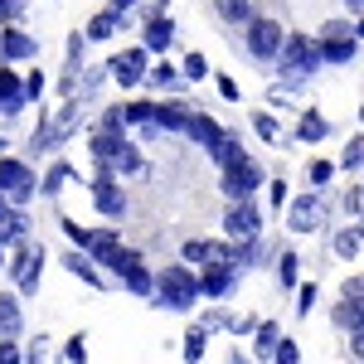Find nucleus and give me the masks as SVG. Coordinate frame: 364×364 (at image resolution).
<instances>
[{
	"label": "nucleus",
	"mask_w": 364,
	"mask_h": 364,
	"mask_svg": "<svg viewBox=\"0 0 364 364\" xmlns=\"http://www.w3.org/2000/svg\"><path fill=\"white\" fill-rule=\"evenodd\" d=\"M204 296V287H199V277L190 272V267H166L161 277H156V306H166V311H190Z\"/></svg>",
	"instance_id": "obj_1"
},
{
	"label": "nucleus",
	"mask_w": 364,
	"mask_h": 364,
	"mask_svg": "<svg viewBox=\"0 0 364 364\" xmlns=\"http://www.w3.org/2000/svg\"><path fill=\"white\" fill-rule=\"evenodd\" d=\"M321 63H326L321 44H311L306 34H287V44H282V58H277V68H282V78H287V83H301V78H311Z\"/></svg>",
	"instance_id": "obj_2"
},
{
	"label": "nucleus",
	"mask_w": 364,
	"mask_h": 364,
	"mask_svg": "<svg viewBox=\"0 0 364 364\" xmlns=\"http://www.w3.org/2000/svg\"><path fill=\"white\" fill-rule=\"evenodd\" d=\"M282 44H287V34H282L277 20H262V15L248 20V54L257 58V63H277Z\"/></svg>",
	"instance_id": "obj_3"
},
{
	"label": "nucleus",
	"mask_w": 364,
	"mask_h": 364,
	"mask_svg": "<svg viewBox=\"0 0 364 364\" xmlns=\"http://www.w3.org/2000/svg\"><path fill=\"white\" fill-rule=\"evenodd\" d=\"M112 175H117L112 166H97V180H92V204H97L102 219H122V214H127V199H122Z\"/></svg>",
	"instance_id": "obj_4"
},
{
	"label": "nucleus",
	"mask_w": 364,
	"mask_h": 364,
	"mask_svg": "<svg viewBox=\"0 0 364 364\" xmlns=\"http://www.w3.org/2000/svg\"><path fill=\"white\" fill-rule=\"evenodd\" d=\"M262 180H267V175H262V170H257L248 156H243V161L224 166V195H228V199H252Z\"/></svg>",
	"instance_id": "obj_5"
},
{
	"label": "nucleus",
	"mask_w": 364,
	"mask_h": 364,
	"mask_svg": "<svg viewBox=\"0 0 364 364\" xmlns=\"http://www.w3.org/2000/svg\"><path fill=\"white\" fill-rule=\"evenodd\" d=\"M39 267H44L39 243H20V252L10 257V272H15V282H20V296H34V287H39Z\"/></svg>",
	"instance_id": "obj_6"
},
{
	"label": "nucleus",
	"mask_w": 364,
	"mask_h": 364,
	"mask_svg": "<svg viewBox=\"0 0 364 364\" xmlns=\"http://www.w3.org/2000/svg\"><path fill=\"white\" fill-rule=\"evenodd\" d=\"M0 190L15 199V204H25L34 195V170L25 161H10V156H0Z\"/></svg>",
	"instance_id": "obj_7"
},
{
	"label": "nucleus",
	"mask_w": 364,
	"mask_h": 364,
	"mask_svg": "<svg viewBox=\"0 0 364 364\" xmlns=\"http://www.w3.org/2000/svg\"><path fill=\"white\" fill-rule=\"evenodd\" d=\"M146 63H151V49H146V44H141V49H127V54L112 58V78L122 87H136V83L151 78V68H146Z\"/></svg>",
	"instance_id": "obj_8"
},
{
	"label": "nucleus",
	"mask_w": 364,
	"mask_h": 364,
	"mask_svg": "<svg viewBox=\"0 0 364 364\" xmlns=\"http://www.w3.org/2000/svg\"><path fill=\"white\" fill-rule=\"evenodd\" d=\"M228 238H257V228H262V214H257V204L252 199H233V209H228Z\"/></svg>",
	"instance_id": "obj_9"
},
{
	"label": "nucleus",
	"mask_w": 364,
	"mask_h": 364,
	"mask_svg": "<svg viewBox=\"0 0 364 364\" xmlns=\"http://www.w3.org/2000/svg\"><path fill=\"white\" fill-rule=\"evenodd\" d=\"M132 151V141L122 136V132H107V127H97L92 132V156H97V166H112L117 170V161Z\"/></svg>",
	"instance_id": "obj_10"
},
{
	"label": "nucleus",
	"mask_w": 364,
	"mask_h": 364,
	"mask_svg": "<svg viewBox=\"0 0 364 364\" xmlns=\"http://www.w3.org/2000/svg\"><path fill=\"white\" fill-rule=\"evenodd\" d=\"M141 44H146L151 54H166L170 44H175V25H170L166 15H146V25H141Z\"/></svg>",
	"instance_id": "obj_11"
},
{
	"label": "nucleus",
	"mask_w": 364,
	"mask_h": 364,
	"mask_svg": "<svg viewBox=\"0 0 364 364\" xmlns=\"http://www.w3.org/2000/svg\"><path fill=\"white\" fill-rule=\"evenodd\" d=\"M287 224H291V233H311V228H321V199H291L287 204Z\"/></svg>",
	"instance_id": "obj_12"
},
{
	"label": "nucleus",
	"mask_w": 364,
	"mask_h": 364,
	"mask_svg": "<svg viewBox=\"0 0 364 364\" xmlns=\"http://www.w3.org/2000/svg\"><path fill=\"white\" fill-rule=\"evenodd\" d=\"M336 326H340V331L364 326V287H360V282L350 287V296H340V301H336Z\"/></svg>",
	"instance_id": "obj_13"
},
{
	"label": "nucleus",
	"mask_w": 364,
	"mask_h": 364,
	"mask_svg": "<svg viewBox=\"0 0 364 364\" xmlns=\"http://www.w3.org/2000/svg\"><path fill=\"white\" fill-rule=\"evenodd\" d=\"M233 272H238V267H228V262H209V267H204V277H199V287H204V296H228V291H233Z\"/></svg>",
	"instance_id": "obj_14"
},
{
	"label": "nucleus",
	"mask_w": 364,
	"mask_h": 364,
	"mask_svg": "<svg viewBox=\"0 0 364 364\" xmlns=\"http://www.w3.org/2000/svg\"><path fill=\"white\" fill-rule=\"evenodd\" d=\"M25 97H29V87L20 83V78H15V73H10V68H0V112H20V107H25Z\"/></svg>",
	"instance_id": "obj_15"
},
{
	"label": "nucleus",
	"mask_w": 364,
	"mask_h": 364,
	"mask_svg": "<svg viewBox=\"0 0 364 364\" xmlns=\"http://www.w3.org/2000/svg\"><path fill=\"white\" fill-rule=\"evenodd\" d=\"M355 49H360V34H336V39H321L326 63H350V58H355Z\"/></svg>",
	"instance_id": "obj_16"
},
{
	"label": "nucleus",
	"mask_w": 364,
	"mask_h": 364,
	"mask_svg": "<svg viewBox=\"0 0 364 364\" xmlns=\"http://www.w3.org/2000/svg\"><path fill=\"white\" fill-rule=\"evenodd\" d=\"M190 107L185 102H161L156 107V122H161V132H190Z\"/></svg>",
	"instance_id": "obj_17"
},
{
	"label": "nucleus",
	"mask_w": 364,
	"mask_h": 364,
	"mask_svg": "<svg viewBox=\"0 0 364 364\" xmlns=\"http://www.w3.org/2000/svg\"><path fill=\"white\" fill-rule=\"evenodd\" d=\"M185 136L190 141H199V146H209V151H214V146H219V141H224V127H219V122H209V117H190V132H185Z\"/></svg>",
	"instance_id": "obj_18"
},
{
	"label": "nucleus",
	"mask_w": 364,
	"mask_h": 364,
	"mask_svg": "<svg viewBox=\"0 0 364 364\" xmlns=\"http://www.w3.org/2000/svg\"><path fill=\"white\" fill-rule=\"evenodd\" d=\"M0 54L5 58H34V39H29L25 29H5L0 34Z\"/></svg>",
	"instance_id": "obj_19"
},
{
	"label": "nucleus",
	"mask_w": 364,
	"mask_h": 364,
	"mask_svg": "<svg viewBox=\"0 0 364 364\" xmlns=\"http://www.w3.org/2000/svg\"><path fill=\"white\" fill-rule=\"evenodd\" d=\"M122 15H127V10H117V5L97 10V15H92V25H87V39H107L112 29H122Z\"/></svg>",
	"instance_id": "obj_20"
},
{
	"label": "nucleus",
	"mask_w": 364,
	"mask_h": 364,
	"mask_svg": "<svg viewBox=\"0 0 364 364\" xmlns=\"http://www.w3.org/2000/svg\"><path fill=\"white\" fill-rule=\"evenodd\" d=\"M117 248H122V243H117V233H112V228H92V233H87V252H92L97 262H107V257H112Z\"/></svg>",
	"instance_id": "obj_21"
},
{
	"label": "nucleus",
	"mask_w": 364,
	"mask_h": 364,
	"mask_svg": "<svg viewBox=\"0 0 364 364\" xmlns=\"http://www.w3.org/2000/svg\"><path fill=\"white\" fill-rule=\"evenodd\" d=\"M20 336V301L15 296H0V340Z\"/></svg>",
	"instance_id": "obj_22"
},
{
	"label": "nucleus",
	"mask_w": 364,
	"mask_h": 364,
	"mask_svg": "<svg viewBox=\"0 0 364 364\" xmlns=\"http://www.w3.org/2000/svg\"><path fill=\"white\" fill-rule=\"evenodd\" d=\"M63 267H68L73 277H83L87 287H102V272L92 267V257H83V252H68V257H63Z\"/></svg>",
	"instance_id": "obj_23"
},
{
	"label": "nucleus",
	"mask_w": 364,
	"mask_h": 364,
	"mask_svg": "<svg viewBox=\"0 0 364 364\" xmlns=\"http://www.w3.org/2000/svg\"><path fill=\"white\" fill-rule=\"evenodd\" d=\"M214 10L224 15L228 25H248L252 20V0H214Z\"/></svg>",
	"instance_id": "obj_24"
},
{
	"label": "nucleus",
	"mask_w": 364,
	"mask_h": 364,
	"mask_svg": "<svg viewBox=\"0 0 364 364\" xmlns=\"http://www.w3.org/2000/svg\"><path fill=\"white\" fill-rule=\"evenodd\" d=\"M282 345V331L267 321V326H257V336H252V350H257V360H267V355H277Z\"/></svg>",
	"instance_id": "obj_25"
},
{
	"label": "nucleus",
	"mask_w": 364,
	"mask_h": 364,
	"mask_svg": "<svg viewBox=\"0 0 364 364\" xmlns=\"http://www.w3.org/2000/svg\"><path fill=\"white\" fill-rule=\"evenodd\" d=\"M185 257L199 262V267H209V262H219V243H209V238H190V243H185Z\"/></svg>",
	"instance_id": "obj_26"
},
{
	"label": "nucleus",
	"mask_w": 364,
	"mask_h": 364,
	"mask_svg": "<svg viewBox=\"0 0 364 364\" xmlns=\"http://www.w3.org/2000/svg\"><path fill=\"white\" fill-rule=\"evenodd\" d=\"M127 287H132V291H136V296H146V301H151V296H156V277H151V272H146V262H136V267H132V272H127Z\"/></svg>",
	"instance_id": "obj_27"
},
{
	"label": "nucleus",
	"mask_w": 364,
	"mask_h": 364,
	"mask_svg": "<svg viewBox=\"0 0 364 364\" xmlns=\"http://www.w3.org/2000/svg\"><path fill=\"white\" fill-rule=\"evenodd\" d=\"M68 180H78V175H73V166H63V161H58V166L49 170L44 180H39V190H44V195H58V190H63Z\"/></svg>",
	"instance_id": "obj_28"
},
{
	"label": "nucleus",
	"mask_w": 364,
	"mask_h": 364,
	"mask_svg": "<svg viewBox=\"0 0 364 364\" xmlns=\"http://www.w3.org/2000/svg\"><path fill=\"white\" fill-rule=\"evenodd\" d=\"M136 262H141V252H132V248H117L112 257L102 262V267H107V272H117V277H127V272H132Z\"/></svg>",
	"instance_id": "obj_29"
},
{
	"label": "nucleus",
	"mask_w": 364,
	"mask_h": 364,
	"mask_svg": "<svg viewBox=\"0 0 364 364\" xmlns=\"http://www.w3.org/2000/svg\"><path fill=\"white\" fill-rule=\"evenodd\" d=\"M214 161H219V166H233V161H243V146H238V136H233V132H224V141L214 146Z\"/></svg>",
	"instance_id": "obj_30"
},
{
	"label": "nucleus",
	"mask_w": 364,
	"mask_h": 364,
	"mask_svg": "<svg viewBox=\"0 0 364 364\" xmlns=\"http://www.w3.org/2000/svg\"><path fill=\"white\" fill-rule=\"evenodd\" d=\"M326 132H331V127H326V117H321V112H306V117H301V127H296V136H301V141H321Z\"/></svg>",
	"instance_id": "obj_31"
},
{
	"label": "nucleus",
	"mask_w": 364,
	"mask_h": 364,
	"mask_svg": "<svg viewBox=\"0 0 364 364\" xmlns=\"http://www.w3.org/2000/svg\"><path fill=\"white\" fill-rule=\"evenodd\" d=\"M277 277H282V287H296V277H301L296 252H277Z\"/></svg>",
	"instance_id": "obj_32"
},
{
	"label": "nucleus",
	"mask_w": 364,
	"mask_h": 364,
	"mask_svg": "<svg viewBox=\"0 0 364 364\" xmlns=\"http://www.w3.org/2000/svg\"><path fill=\"white\" fill-rule=\"evenodd\" d=\"M360 238H364V228H345V233H336V257H355V252H360Z\"/></svg>",
	"instance_id": "obj_33"
},
{
	"label": "nucleus",
	"mask_w": 364,
	"mask_h": 364,
	"mask_svg": "<svg viewBox=\"0 0 364 364\" xmlns=\"http://www.w3.org/2000/svg\"><path fill=\"white\" fill-rule=\"evenodd\" d=\"M204 340H209V326H195V331L185 336V360H190V364L204 360Z\"/></svg>",
	"instance_id": "obj_34"
},
{
	"label": "nucleus",
	"mask_w": 364,
	"mask_h": 364,
	"mask_svg": "<svg viewBox=\"0 0 364 364\" xmlns=\"http://www.w3.org/2000/svg\"><path fill=\"white\" fill-rule=\"evenodd\" d=\"M156 107H161V102H132V107H127V127H146V122H156Z\"/></svg>",
	"instance_id": "obj_35"
},
{
	"label": "nucleus",
	"mask_w": 364,
	"mask_h": 364,
	"mask_svg": "<svg viewBox=\"0 0 364 364\" xmlns=\"http://www.w3.org/2000/svg\"><path fill=\"white\" fill-rule=\"evenodd\" d=\"M340 166H345V170L364 166V136H360V141H350V146H345V156H340Z\"/></svg>",
	"instance_id": "obj_36"
},
{
	"label": "nucleus",
	"mask_w": 364,
	"mask_h": 364,
	"mask_svg": "<svg viewBox=\"0 0 364 364\" xmlns=\"http://www.w3.org/2000/svg\"><path fill=\"white\" fill-rule=\"evenodd\" d=\"M252 132H257L262 141H277V122H272L267 112H257V117H252Z\"/></svg>",
	"instance_id": "obj_37"
},
{
	"label": "nucleus",
	"mask_w": 364,
	"mask_h": 364,
	"mask_svg": "<svg viewBox=\"0 0 364 364\" xmlns=\"http://www.w3.org/2000/svg\"><path fill=\"white\" fill-rule=\"evenodd\" d=\"M204 73H209V58H204V54H190V58H185V78H190V83H195V78H204Z\"/></svg>",
	"instance_id": "obj_38"
},
{
	"label": "nucleus",
	"mask_w": 364,
	"mask_h": 364,
	"mask_svg": "<svg viewBox=\"0 0 364 364\" xmlns=\"http://www.w3.org/2000/svg\"><path fill=\"white\" fill-rule=\"evenodd\" d=\"M97 127H107V132H122V127H127V107H107Z\"/></svg>",
	"instance_id": "obj_39"
},
{
	"label": "nucleus",
	"mask_w": 364,
	"mask_h": 364,
	"mask_svg": "<svg viewBox=\"0 0 364 364\" xmlns=\"http://www.w3.org/2000/svg\"><path fill=\"white\" fill-rule=\"evenodd\" d=\"M331 175H336L331 161H311V185H331Z\"/></svg>",
	"instance_id": "obj_40"
},
{
	"label": "nucleus",
	"mask_w": 364,
	"mask_h": 364,
	"mask_svg": "<svg viewBox=\"0 0 364 364\" xmlns=\"http://www.w3.org/2000/svg\"><path fill=\"white\" fill-rule=\"evenodd\" d=\"M132 170H141V151H136V146H132V151L117 161V175H132Z\"/></svg>",
	"instance_id": "obj_41"
},
{
	"label": "nucleus",
	"mask_w": 364,
	"mask_h": 364,
	"mask_svg": "<svg viewBox=\"0 0 364 364\" xmlns=\"http://www.w3.org/2000/svg\"><path fill=\"white\" fill-rule=\"evenodd\" d=\"M63 233H68V243H78V248H87V228H78L73 219H63Z\"/></svg>",
	"instance_id": "obj_42"
},
{
	"label": "nucleus",
	"mask_w": 364,
	"mask_h": 364,
	"mask_svg": "<svg viewBox=\"0 0 364 364\" xmlns=\"http://www.w3.org/2000/svg\"><path fill=\"white\" fill-rule=\"evenodd\" d=\"M311 306H316V287H311V282H306V287H301V291H296V311H301V316H306Z\"/></svg>",
	"instance_id": "obj_43"
},
{
	"label": "nucleus",
	"mask_w": 364,
	"mask_h": 364,
	"mask_svg": "<svg viewBox=\"0 0 364 364\" xmlns=\"http://www.w3.org/2000/svg\"><path fill=\"white\" fill-rule=\"evenodd\" d=\"M204 326H209V331H224V326H233V316H228V311H209Z\"/></svg>",
	"instance_id": "obj_44"
},
{
	"label": "nucleus",
	"mask_w": 364,
	"mask_h": 364,
	"mask_svg": "<svg viewBox=\"0 0 364 364\" xmlns=\"http://www.w3.org/2000/svg\"><path fill=\"white\" fill-rule=\"evenodd\" d=\"M151 83H156V87H170V83H175V68H166V63H161V68H151Z\"/></svg>",
	"instance_id": "obj_45"
},
{
	"label": "nucleus",
	"mask_w": 364,
	"mask_h": 364,
	"mask_svg": "<svg viewBox=\"0 0 364 364\" xmlns=\"http://www.w3.org/2000/svg\"><path fill=\"white\" fill-rule=\"evenodd\" d=\"M272 360H277V364H296V345H291V340H282V345H277V355H272Z\"/></svg>",
	"instance_id": "obj_46"
},
{
	"label": "nucleus",
	"mask_w": 364,
	"mask_h": 364,
	"mask_svg": "<svg viewBox=\"0 0 364 364\" xmlns=\"http://www.w3.org/2000/svg\"><path fill=\"white\" fill-rule=\"evenodd\" d=\"M0 364H20V350H15V340H0Z\"/></svg>",
	"instance_id": "obj_47"
},
{
	"label": "nucleus",
	"mask_w": 364,
	"mask_h": 364,
	"mask_svg": "<svg viewBox=\"0 0 364 364\" xmlns=\"http://www.w3.org/2000/svg\"><path fill=\"white\" fill-rule=\"evenodd\" d=\"M73 364H87V350H83V340H68V350H63Z\"/></svg>",
	"instance_id": "obj_48"
},
{
	"label": "nucleus",
	"mask_w": 364,
	"mask_h": 364,
	"mask_svg": "<svg viewBox=\"0 0 364 364\" xmlns=\"http://www.w3.org/2000/svg\"><path fill=\"white\" fill-rule=\"evenodd\" d=\"M25 87H29V97H39V92H44V73L34 68V73H29V78H25Z\"/></svg>",
	"instance_id": "obj_49"
},
{
	"label": "nucleus",
	"mask_w": 364,
	"mask_h": 364,
	"mask_svg": "<svg viewBox=\"0 0 364 364\" xmlns=\"http://www.w3.org/2000/svg\"><path fill=\"white\" fill-rule=\"evenodd\" d=\"M20 5H25V0H0V20H15V15H20Z\"/></svg>",
	"instance_id": "obj_50"
},
{
	"label": "nucleus",
	"mask_w": 364,
	"mask_h": 364,
	"mask_svg": "<svg viewBox=\"0 0 364 364\" xmlns=\"http://www.w3.org/2000/svg\"><path fill=\"white\" fill-rule=\"evenodd\" d=\"M267 195H272V204H287V185H282V180H272V185H267Z\"/></svg>",
	"instance_id": "obj_51"
},
{
	"label": "nucleus",
	"mask_w": 364,
	"mask_h": 364,
	"mask_svg": "<svg viewBox=\"0 0 364 364\" xmlns=\"http://www.w3.org/2000/svg\"><path fill=\"white\" fill-rule=\"evenodd\" d=\"M219 92H224L228 102H233V97H238V83H233V78H228V73H224V78H219Z\"/></svg>",
	"instance_id": "obj_52"
},
{
	"label": "nucleus",
	"mask_w": 364,
	"mask_h": 364,
	"mask_svg": "<svg viewBox=\"0 0 364 364\" xmlns=\"http://www.w3.org/2000/svg\"><path fill=\"white\" fill-rule=\"evenodd\" d=\"M10 219H15V209H10V195L0 190V224H10Z\"/></svg>",
	"instance_id": "obj_53"
},
{
	"label": "nucleus",
	"mask_w": 364,
	"mask_h": 364,
	"mask_svg": "<svg viewBox=\"0 0 364 364\" xmlns=\"http://www.w3.org/2000/svg\"><path fill=\"white\" fill-rule=\"evenodd\" d=\"M350 345H355V350L364 355V326H355V331H350Z\"/></svg>",
	"instance_id": "obj_54"
},
{
	"label": "nucleus",
	"mask_w": 364,
	"mask_h": 364,
	"mask_svg": "<svg viewBox=\"0 0 364 364\" xmlns=\"http://www.w3.org/2000/svg\"><path fill=\"white\" fill-rule=\"evenodd\" d=\"M112 5H117V10H132V5H136V0H112Z\"/></svg>",
	"instance_id": "obj_55"
},
{
	"label": "nucleus",
	"mask_w": 364,
	"mask_h": 364,
	"mask_svg": "<svg viewBox=\"0 0 364 364\" xmlns=\"http://www.w3.org/2000/svg\"><path fill=\"white\" fill-rule=\"evenodd\" d=\"M224 364H248V360H243V355H228V360Z\"/></svg>",
	"instance_id": "obj_56"
},
{
	"label": "nucleus",
	"mask_w": 364,
	"mask_h": 364,
	"mask_svg": "<svg viewBox=\"0 0 364 364\" xmlns=\"http://www.w3.org/2000/svg\"><path fill=\"white\" fill-rule=\"evenodd\" d=\"M355 34H360V39H364V20H360V25H355Z\"/></svg>",
	"instance_id": "obj_57"
},
{
	"label": "nucleus",
	"mask_w": 364,
	"mask_h": 364,
	"mask_svg": "<svg viewBox=\"0 0 364 364\" xmlns=\"http://www.w3.org/2000/svg\"><path fill=\"white\" fill-rule=\"evenodd\" d=\"M0 267H5V257H0Z\"/></svg>",
	"instance_id": "obj_58"
},
{
	"label": "nucleus",
	"mask_w": 364,
	"mask_h": 364,
	"mask_svg": "<svg viewBox=\"0 0 364 364\" xmlns=\"http://www.w3.org/2000/svg\"><path fill=\"white\" fill-rule=\"evenodd\" d=\"M360 122H364V112H360Z\"/></svg>",
	"instance_id": "obj_59"
},
{
	"label": "nucleus",
	"mask_w": 364,
	"mask_h": 364,
	"mask_svg": "<svg viewBox=\"0 0 364 364\" xmlns=\"http://www.w3.org/2000/svg\"><path fill=\"white\" fill-rule=\"evenodd\" d=\"M360 287H364V282H360Z\"/></svg>",
	"instance_id": "obj_60"
}]
</instances>
